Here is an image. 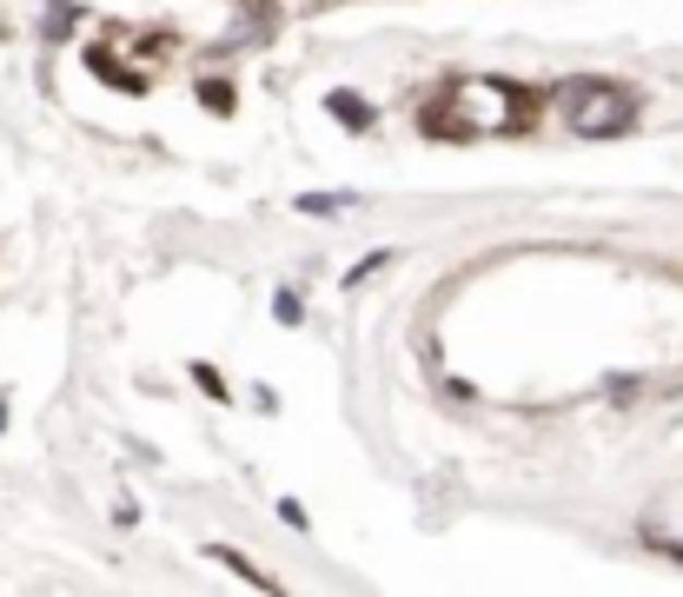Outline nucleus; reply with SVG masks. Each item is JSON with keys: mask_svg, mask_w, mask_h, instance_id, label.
I'll return each instance as SVG.
<instances>
[{"mask_svg": "<svg viewBox=\"0 0 683 597\" xmlns=\"http://www.w3.org/2000/svg\"><path fill=\"white\" fill-rule=\"evenodd\" d=\"M531 120V94H518L511 80H452L432 100L424 127L439 140H484V133H518Z\"/></svg>", "mask_w": 683, "mask_h": 597, "instance_id": "nucleus-1", "label": "nucleus"}, {"mask_svg": "<svg viewBox=\"0 0 683 597\" xmlns=\"http://www.w3.org/2000/svg\"><path fill=\"white\" fill-rule=\"evenodd\" d=\"M558 120L577 140H611V133H624L637 120V100L624 87H611V80H564L558 87Z\"/></svg>", "mask_w": 683, "mask_h": 597, "instance_id": "nucleus-2", "label": "nucleus"}, {"mask_svg": "<svg viewBox=\"0 0 683 597\" xmlns=\"http://www.w3.org/2000/svg\"><path fill=\"white\" fill-rule=\"evenodd\" d=\"M87 60H94V73H107V87H120V94H146V87H153V80H146L140 67H127L113 47H94Z\"/></svg>", "mask_w": 683, "mask_h": 597, "instance_id": "nucleus-3", "label": "nucleus"}, {"mask_svg": "<svg viewBox=\"0 0 683 597\" xmlns=\"http://www.w3.org/2000/svg\"><path fill=\"white\" fill-rule=\"evenodd\" d=\"M325 114H332L338 127H352V133H372V100L352 94V87H332V94H325Z\"/></svg>", "mask_w": 683, "mask_h": 597, "instance_id": "nucleus-4", "label": "nucleus"}, {"mask_svg": "<svg viewBox=\"0 0 683 597\" xmlns=\"http://www.w3.org/2000/svg\"><path fill=\"white\" fill-rule=\"evenodd\" d=\"M73 21H80L73 0H53V8H47V34H53V40H60V34H73Z\"/></svg>", "mask_w": 683, "mask_h": 597, "instance_id": "nucleus-5", "label": "nucleus"}, {"mask_svg": "<svg viewBox=\"0 0 683 597\" xmlns=\"http://www.w3.org/2000/svg\"><path fill=\"white\" fill-rule=\"evenodd\" d=\"M200 100H206L213 114H232V87H226V80H200Z\"/></svg>", "mask_w": 683, "mask_h": 597, "instance_id": "nucleus-6", "label": "nucleus"}, {"mask_svg": "<svg viewBox=\"0 0 683 597\" xmlns=\"http://www.w3.org/2000/svg\"><path fill=\"white\" fill-rule=\"evenodd\" d=\"M213 558H219V564H226V571H239V577H252V584H273V577H266V571H252V564H245V558H239V551H226V545H213Z\"/></svg>", "mask_w": 683, "mask_h": 597, "instance_id": "nucleus-7", "label": "nucleus"}, {"mask_svg": "<svg viewBox=\"0 0 683 597\" xmlns=\"http://www.w3.org/2000/svg\"><path fill=\"white\" fill-rule=\"evenodd\" d=\"M273 319H279V325H299V299H292V292H279V299H273Z\"/></svg>", "mask_w": 683, "mask_h": 597, "instance_id": "nucleus-8", "label": "nucleus"}, {"mask_svg": "<svg viewBox=\"0 0 683 597\" xmlns=\"http://www.w3.org/2000/svg\"><path fill=\"white\" fill-rule=\"evenodd\" d=\"M193 379H200V385H206V392H213V398H226V379H219V372H213V366H193Z\"/></svg>", "mask_w": 683, "mask_h": 597, "instance_id": "nucleus-9", "label": "nucleus"}, {"mask_svg": "<svg viewBox=\"0 0 683 597\" xmlns=\"http://www.w3.org/2000/svg\"><path fill=\"white\" fill-rule=\"evenodd\" d=\"M0 432H8V392H0Z\"/></svg>", "mask_w": 683, "mask_h": 597, "instance_id": "nucleus-10", "label": "nucleus"}]
</instances>
